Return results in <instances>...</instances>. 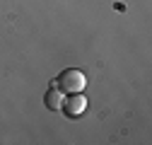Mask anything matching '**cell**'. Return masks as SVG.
Returning <instances> with one entry per match:
<instances>
[{
  "mask_svg": "<svg viewBox=\"0 0 152 145\" xmlns=\"http://www.w3.org/2000/svg\"><path fill=\"white\" fill-rule=\"evenodd\" d=\"M58 82V89L61 92H68V94H75V92H82L85 85H87V78H85V72L77 70V68H68L61 72V78L56 80Z\"/></svg>",
  "mask_w": 152,
  "mask_h": 145,
  "instance_id": "cell-1",
  "label": "cell"
},
{
  "mask_svg": "<svg viewBox=\"0 0 152 145\" xmlns=\"http://www.w3.org/2000/svg\"><path fill=\"white\" fill-rule=\"evenodd\" d=\"M85 111H87V97L82 92H75L63 99V114L68 119H80Z\"/></svg>",
  "mask_w": 152,
  "mask_h": 145,
  "instance_id": "cell-2",
  "label": "cell"
},
{
  "mask_svg": "<svg viewBox=\"0 0 152 145\" xmlns=\"http://www.w3.org/2000/svg\"><path fill=\"white\" fill-rule=\"evenodd\" d=\"M63 99H65V94L61 92L58 87H51L48 92L44 94V104L51 109V111H61L63 109Z\"/></svg>",
  "mask_w": 152,
  "mask_h": 145,
  "instance_id": "cell-3",
  "label": "cell"
}]
</instances>
